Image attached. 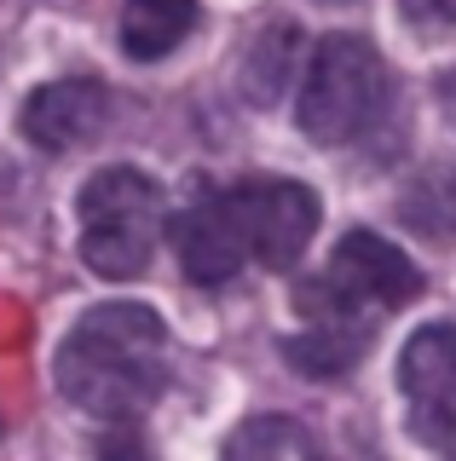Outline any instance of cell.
<instances>
[{
	"label": "cell",
	"mask_w": 456,
	"mask_h": 461,
	"mask_svg": "<svg viewBox=\"0 0 456 461\" xmlns=\"http://www.w3.org/2000/svg\"><path fill=\"white\" fill-rule=\"evenodd\" d=\"M388 104V64L359 35L318 41L301 81V133L318 144H352Z\"/></svg>",
	"instance_id": "cell-4"
},
{
	"label": "cell",
	"mask_w": 456,
	"mask_h": 461,
	"mask_svg": "<svg viewBox=\"0 0 456 461\" xmlns=\"http://www.w3.org/2000/svg\"><path fill=\"white\" fill-rule=\"evenodd\" d=\"M196 29V0H122V47L139 64H156Z\"/></svg>",
	"instance_id": "cell-8"
},
{
	"label": "cell",
	"mask_w": 456,
	"mask_h": 461,
	"mask_svg": "<svg viewBox=\"0 0 456 461\" xmlns=\"http://www.w3.org/2000/svg\"><path fill=\"white\" fill-rule=\"evenodd\" d=\"M225 461H324V456H318V438L295 415H254L232 432Z\"/></svg>",
	"instance_id": "cell-10"
},
{
	"label": "cell",
	"mask_w": 456,
	"mask_h": 461,
	"mask_svg": "<svg viewBox=\"0 0 456 461\" xmlns=\"http://www.w3.org/2000/svg\"><path fill=\"white\" fill-rule=\"evenodd\" d=\"M105 122H110V93L98 81H52V86H41V93H30V104L18 115L23 139L41 144V150H52V156L98 139Z\"/></svg>",
	"instance_id": "cell-7"
},
{
	"label": "cell",
	"mask_w": 456,
	"mask_h": 461,
	"mask_svg": "<svg viewBox=\"0 0 456 461\" xmlns=\"http://www.w3.org/2000/svg\"><path fill=\"white\" fill-rule=\"evenodd\" d=\"M237 202V225H243V242L260 266L289 271L295 259L306 254L312 230H318V196L295 179H243L232 191Z\"/></svg>",
	"instance_id": "cell-5"
},
{
	"label": "cell",
	"mask_w": 456,
	"mask_h": 461,
	"mask_svg": "<svg viewBox=\"0 0 456 461\" xmlns=\"http://www.w3.org/2000/svg\"><path fill=\"white\" fill-rule=\"evenodd\" d=\"M405 18H416L427 29H451L456 23V0H405Z\"/></svg>",
	"instance_id": "cell-15"
},
{
	"label": "cell",
	"mask_w": 456,
	"mask_h": 461,
	"mask_svg": "<svg viewBox=\"0 0 456 461\" xmlns=\"http://www.w3.org/2000/svg\"><path fill=\"white\" fill-rule=\"evenodd\" d=\"M93 456H98V461H156L150 444H145V432H139L133 421L105 427V432H98V444H93Z\"/></svg>",
	"instance_id": "cell-14"
},
{
	"label": "cell",
	"mask_w": 456,
	"mask_h": 461,
	"mask_svg": "<svg viewBox=\"0 0 456 461\" xmlns=\"http://www.w3.org/2000/svg\"><path fill=\"white\" fill-rule=\"evenodd\" d=\"M162 237V191L139 167H105L81 191V259L110 283H127L150 266Z\"/></svg>",
	"instance_id": "cell-3"
},
{
	"label": "cell",
	"mask_w": 456,
	"mask_h": 461,
	"mask_svg": "<svg viewBox=\"0 0 456 461\" xmlns=\"http://www.w3.org/2000/svg\"><path fill=\"white\" fill-rule=\"evenodd\" d=\"M398 386H405V403L451 393L456 386V323H427L405 340V352H398Z\"/></svg>",
	"instance_id": "cell-9"
},
{
	"label": "cell",
	"mask_w": 456,
	"mask_h": 461,
	"mask_svg": "<svg viewBox=\"0 0 456 461\" xmlns=\"http://www.w3.org/2000/svg\"><path fill=\"white\" fill-rule=\"evenodd\" d=\"M410 432H416L422 444H433V450L456 456V386H451V393H439V398L410 403Z\"/></svg>",
	"instance_id": "cell-13"
},
{
	"label": "cell",
	"mask_w": 456,
	"mask_h": 461,
	"mask_svg": "<svg viewBox=\"0 0 456 461\" xmlns=\"http://www.w3.org/2000/svg\"><path fill=\"white\" fill-rule=\"evenodd\" d=\"M439 98H445V110H451V122H456V69L439 81Z\"/></svg>",
	"instance_id": "cell-17"
},
{
	"label": "cell",
	"mask_w": 456,
	"mask_h": 461,
	"mask_svg": "<svg viewBox=\"0 0 456 461\" xmlns=\"http://www.w3.org/2000/svg\"><path fill=\"white\" fill-rule=\"evenodd\" d=\"M422 294V271L410 266L405 249H393L376 230H347L335 242L330 266L301 288V317L306 323H335V329H376V317H388L398 306Z\"/></svg>",
	"instance_id": "cell-2"
},
{
	"label": "cell",
	"mask_w": 456,
	"mask_h": 461,
	"mask_svg": "<svg viewBox=\"0 0 456 461\" xmlns=\"http://www.w3.org/2000/svg\"><path fill=\"white\" fill-rule=\"evenodd\" d=\"M52 375L76 410L133 421L168 386V329L139 300H105L64 335Z\"/></svg>",
	"instance_id": "cell-1"
},
{
	"label": "cell",
	"mask_w": 456,
	"mask_h": 461,
	"mask_svg": "<svg viewBox=\"0 0 456 461\" xmlns=\"http://www.w3.org/2000/svg\"><path fill=\"white\" fill-rule=\"evenodd\" d=\"M422 191H427V196H439V202H451V191H445V185H439V179H427ZM427 230H433V237H451V230H456V220H433Z\"/></svg>",
	"instance_id": "cell-16"
},
{
	"label": "cell",
	"mask_w": 456,
	"mask_h": 461,
	"mask_svg": "<svg viewBox=\"0 0 456 461\" xmlns=\"http://www.w3.org/2000/svg\"><path fill=\"white\" fill-rule=\"evenodd\" d=\"M364 346H369L364 329L312 323V329H301L295 340H283V352H289V364L301 369V375H347V369L364 357Z\"/></svg>",
	"instance_id": "cell-11"
},
{
	"label": "cell",
	"mask_w": 456,
	"mask_h": 461,
	"mask_svg": "<svg viewBox=\"0 0 456 461\" xmlns=\"http://www.w3.org/2000/svg\"><path fill=\"white\" fill-rule=\"evenodd\" d=\"M174 249H179V266L191 283H232L249 259V242H243V225H237V202L232 191H203L191 208L174 220Z\"/></svg>",
	"instance_id": "cell-6"
},
{
	"label": "cell",
	"mask_w": 456,
	"mask_h": 461,
	"mask_svg": "<svg viewBox=\"0 0 456 461\" xmlns=\"http://www.w3.org/2000/svg\"><path fill=\"white\" fill-rule=\"evenodd\" d=\"M289 52H295V35L289 29H266L249 52V98L254 104H272L283 93V76H289Z\"/></svg>",
	"instance_id": "cell-12"
}]
</instances>
